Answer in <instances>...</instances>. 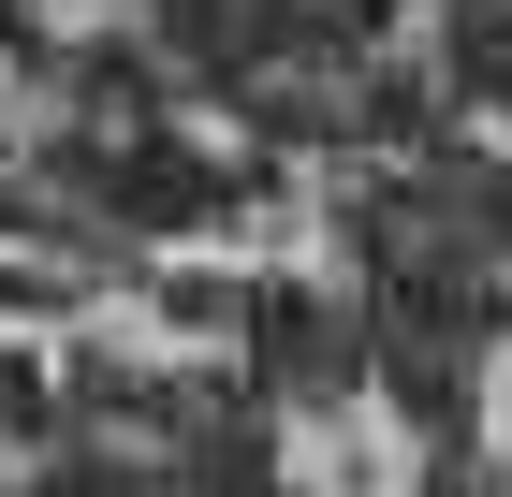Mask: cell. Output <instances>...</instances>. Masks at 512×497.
I'll return each mask as SVG.
<instances>
[{
    "label": "cell",
    "mask_w": 512,
    "mask_h": 497,
    "mask_svg": "<svg viewBox=\"0 0 512 497\" xmlns=\"http://www.w3.org/2000/svg\"><path fill=\"white\" fill-rule=\"evenodd\" d=\"M381 74L395 88H454V0H410V15H395V30H381Z\"/></svg>",
    "instance_id": "277c9868"
},
{
    "label": "cell",
    "mask_w": 512,
    "mask_h": 497,
    "mask_svg": "<svg viewBox=\"0 0 512 497\" xmlns=\"http://www.w3.org/2000/svg\"><path fill=\"white\" fill-rule=\"evenodd\" d=\"M176 132H191L220 176H249V117H235V103H176Z\"/></svg>",
    "instance_id": "8992f818"
},
{
    "label": "cell",
    "mask_w": 512,
    "mask_h": 497,
    "mask_svg": "<svg viewBox=\"0 0 512 497\" xmlns=\"http://www.w3.org/2000/svg\"><path fill=\"white\" fill-rule=\"evenodd\" d=\"M498 15H512V0H498Z\"/></svg>",
    "instance_id": "ba28073f"
},
{
    "label": "cell",
    "mask_w": 512,
    "mask_h": 497,
    "mask_svg": "<svg viewBox=\"0 0 512 497\" xmlns=\"http://www.w3.org/2000/svg\"><path fill=\"white\" fill-rule=\"evenodd\" d=\"M278 483L293 497H425V424L395 381H352V395H293L278 410Z\"/></svg>",
    "instance_id": "6da1fadb"
},
{
    "label": "cell",
    "mask_w": 512,
    "mask_h": 497,
    "mask_svg": "<svg viewBox=\"0 0 512 497\" xmlns=\"http://www.w3.org/2000/svg\"><path fill=\"white\" fill-rule=\"evenodd\" d=\"M469 410H483V483L512 497V322L469 351Z\"/></svg>",
    "instance_id": "5b68a950"
},
{
    "label": "cell",
    "mask_w": 512,
    "mask_h": 497,
    "mask_svg": "<svg viewBox=\"0 0 512 497\" xmlns=\"http://www.w3.org/2000/svg\"><path fill=\"white\" fill-rule=\"evenodd\" d=\"M454 147H469V161H512V103H454Z\"/></svg>",
    "instance_id": "52a82bcc"
},
{
    "label": "cell",
    "mask_w": 512,
    "mask_h": 497,
    "mask_svg": "<svg viewBox=\"0 0 512 497\" xmlns=\"http://www.w3.org/2000/svg\"><path fill=\"white\" fill-rule=\"evenodd\" d=\"M59 322H74V351L132 366V381H205V366H235V337H220V322H176L161 293H74Z\"/></svg>",
    "instance_id": "7a4b0ae2"
},
{
    "label": "cell",
    "mask_w": 512,
    "mask_h": 497,
    "mask_svg": "<svg viewBox=\"0 0 512 497\" xmlns=\"http://www.w3.org/2000/svg\"><path fill=\"white\" fill-rule=\"evenodd\" d=\"M74 74H59V59H0V147H59V132H74Z\"/></svg>",
    "instance_id": "3957f363"
}]
</instances>
